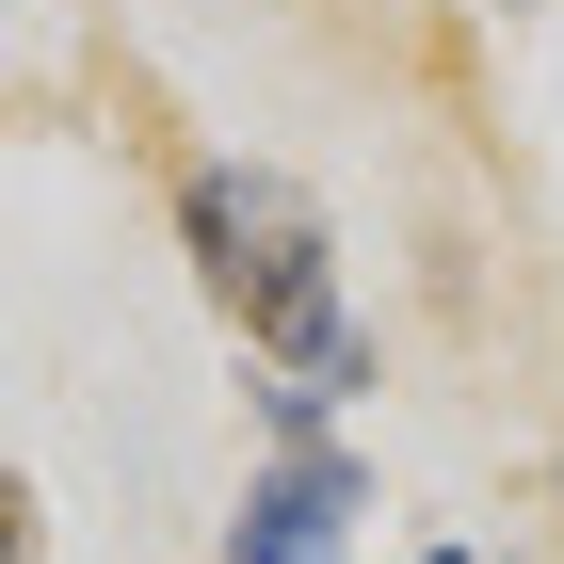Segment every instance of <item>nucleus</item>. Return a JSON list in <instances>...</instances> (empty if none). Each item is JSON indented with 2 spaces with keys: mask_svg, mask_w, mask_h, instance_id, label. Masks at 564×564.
<instances>
[{
  "mask_svg": "<svg viewBox=\"0 0 564 564\" xmlns=\"http://www.w3.org/2000/svg\"><path fill=\"white\" fill-rule=\"evenodd\" d=\"M162 242H177V274H194V306L226 323V355H242L259 388H291L323 435H355V403L388 388V323H371L355 274H339V210H323L291 162H259V145H194V162L162 177Z\"/></svg>",
  "mask_w": 564,
  "mask_h": 564,
  "instance_id": "nucleus-1",
  "label": "nucleus"
},
{
  "mask_svg": "<svg viewBox=\"0 0 564 564\" xmlns=\"http://www.w3.org/2000/svg\"><path fill=\"white\" fill-rule=\"evenodd\" d=\"M549 500H564V452H549Z\"/></svg>",
  "mask_w": 564,
  "mask_h": 564,
  "instance_id": "nucleus-6",
  "label": "nucleus"
},
{
  "mask_svg": "<svg viewBox=\"0 0 564 564\" xmlns=\"http://www.w3.org/2000/svg\"><path fill=\"white\" fill-rule=\"evenodd\" d=\"M0 564H48V500H33V468L0 452Z\"/></svg>",
  "mask_w": 564,
  "mask_h": 564,
  "instance_id": "nucleus-3",
  "label": "nucleus"
},
{
  "mask_svg": "<svg viewBox=\"0 0 564 564\" xmlns=\"http://www.w3.org/2000/svg\"><path fill=\"white\" fill-rule=\"evenodd\" d=\"M484 17H549V0H484Z\"/></svg>",
  "mask_w": 564,
  "mask_h": 564,
  "instance_id": "nucleus-5",
  "label": "nucleus"
},
{
  "mask_svg": "<svg viewBox=\"0 0 564 564\" xmlns=\"http://www.w3.org/2000/svg\"><path fill=\"white\" fill-rule=\"evenodd\" d=\"M371 452L355 435H306V452H259L242 468V500H226L210 564H355V532H371Z\"/></svg>",
  "mask_w": 564,
  "mask_h": 564,
  "instance_id": "nucleus-2",
  "label": "nucleus"
},
{
  "mask_svg": "<svg viewBox=\"0 0 564 564\" xmlns=\"http://www.w3.org/2000/svg\"><path fill=\"white\" fill-rule=\"evenodd\" d=\"M403 564H500V549H468V532H420V549H403Z\"/></svg>",
  "mask_w": 564,
  "mask_h": 564,
  "instance_id": "nucleus-4",
  "label": "nucleus"
}]
</instances>
